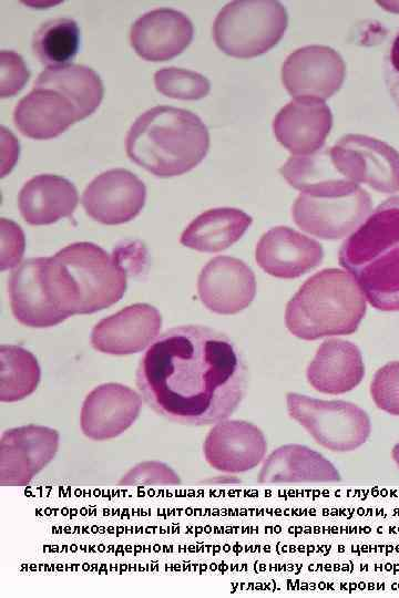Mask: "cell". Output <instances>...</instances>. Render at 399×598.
<instances>
[{"label": "cell", "instance_id": "34", "mask_svg": "<svg viewBox=\"0 0 399 598\" xmlns=\"http://www.w3.org/2000/svg\"><path fill=\"white\" fill-rule=\"evenodd\" d=\"M0 269L17 267L25 248L24 234L19 225L6 218L0 220Z\"/></svg>", "mask_w": 399, "mask_h": 598}, {"label": "cell", "instance_id": "5", "mask_svg": "<svg viewBox=\"0 0 399 598\" xmlns=\"http://www.w3.org/2000/svg\"><path fill=\"white\" fill-rule=\"evenodd\" d=\"M366 313V297L347 270L324 269L288 301L285 323L295 337L317 340L354 333Z\"/></svg>", "mask_w": 399, "mask_h": 598}, {"label": "cell", "instance_id": "2", "mask_svg": "<svg viewBox=\"0 0 399 598\" xmlns=\"http://www.w3.org/2000/svg\"><path fill=\"white\" fill-rule=\"evenodd\" d=\"M125 247L113 254L80 241L43 257L42 280L52 306L66 317L88 315L117 302L127 286Z\"/></svg>", "mask_w": 399, "mask_h": 598}, {"label": "cell", "instance_id": "29", "mask_svg": "<svg viewBox=\"0 0 399 598\" xmlns=\"http://www.w3.org/2000/svg\"><path fill=\"white\" fill-rule=\"evenodd\" d=\"M80 44V29L70 18H57L43 22L32 38V50L38 60L48 68L69 64Z\"/></svg>", "mask_w": 399, "mask_h": 598}, {"label": "cell", "instance_id": "13", "mask_svg": "<svg viewBox=\"0 0 399 598\" xmlns=\"http://www.w3.org/2000/svg\"><path fill=\"white\" fill-rule=\"evenodd\" d=\"M267 441L263 431L243 420H222L208 431L203 453L207 464L223 473H243L264 461Z\"/></svg>", "mask_w": 399, "mask_h": 598}, {"label": "cell", "instance_id": "37", "mask_svg": "<svg viewBox=\"0 0 399 598\" xmlns=\"http://www.w3.org/2000/svg\"><path fill=\"white\" fill-rule=\"evenodd\" d=\"M391 457L399 468V442L391 450Z\"/></svg>", "mask_w": 399, "mask_h": 598}, {"label": "cell", "instance_id": "27", "mask_svg": "<svg viewBox=\"0 0 399 598\" xmlns=\"http://www.w3.org/2000/svg\"><path fill=\"white\" fill-rule=\"evenodd\" d=\"M33 86L61 92L75 105L80 120L99 107L104 93L103 83L94 70L73 63L47 68L38 75Z\"/></svg>", "mask_w": 399, "mask_h": 598}, {"label": "cell", "instance_id": "11", "mask_svg": "<svg viewBox=\"0 0 399 598\" xmlns=\"http://www.w3.org/2000/svg\"><path fill=\"white\" fill-rule=\"evenodd\" d=\"M345 76L342 56L327 45L301 47L293 51L282 65V82L293 99L326 101L341 87Z\"/></svg>", "mask_w": 399, "mask_h": 598}, {"label": "cell", "instance_id": "8", "mask_svg": "<svg viewBox=\"0 0 399 598\" xmlns=\"http://www.w3.org/2000/svg\"><path fill=\"white\" fill-rule=\"evenodd\" d=\"M372 212L370 195L362 187L345 195L311 196L299 194L291 215L304 231L321 239L349 237Z\"/></svg>", "mask_w": 399, "mask_h": 598}, {"label": "cell", "instance_id": "25", "mask_svg": "<svg viewBox=\"0 0 399 598\" xmlns=\"http://www.w3.org/2000/svg\"><path fill=\"white\" fill-rule=\"evenodd\" d=\"M279 173L291 187L311 196L345 195L360 187L338 169L330 147L307 155H291Z\"/></svg>", "mask_w": 399, "mask_h": 598}, {"label": "cell", "instance_id": "12", "mask_svg": "<svg viewBox=\"0 0 399 598\" xmlns=\"http://www.w3.org/2000/svg\"><path fill=\"white\" fill-rule=\"evenodd\" d=\"M146 187L132 172L113 168L101 173L85 187L82 206L94 220L119 225L132 220L144 207Z\"/></svg>", "mask_w": 399, "mask_h": 598}, {"label": "cell", "instance_id": "28", "mask_svg": "<svg viewBox=\"0 0 399 598\" xmlns=\"http://www.w3.org/2000/svg\"><path fill=\"white\" fill-rule=\"evenodd\" d=\"M41 379L37 358L14 344L0 347V401L17 402L32 394Z\"/></svg>", "mask_w": 399, "mask_h": 598}, {"label": "cell", "instance_id": "14", "mask_svg": "<svg viewBox=\"0 0 399 598\" xmlns=\"http://www.w3.org/2000/svg\"><path fill=\"white\" fill-rule=\"evenodd\" d=\"M142 409L141 395L121 383H103L84 399L80 426L93 441L112 440L133 425Z\"/></svg>", "mask_w": 399, "mask_h": 598}, {"label": "cell", "instance_id": "21", "mask_svg": "<svg viewBox=\"0 0 399 598\" xmlns=\"http://www.w3.org/2000/svg\"><path fill=\"white\" fill-rule=\"evenodd\" d=\"M365 364L359 348L347 340H325L306 371L308 383L325 394H342L364 379Z\"/></svg>", "mask_w": 399, "mask_h": 598}, {"label": "cell", "instance_id": "23", "mask_svg": "<svg viewBox=\"0 0 399 598\" xmlns=\"http://www.w3.org/2000/svg\"><path fill=\"white\" fill-rule=\"evenodd\" d=\"M341 480L323 454L301 444H285L263 462L259 483H334Z\"/></svg>", "mask_w": 399, "mask_h": 598}, {"label": "cell", "instance_id": "26", "mask_svg": "<svg viewBox=\"0 0 399 598\" xmlns=\"http://www.w3.org/2000/svg\"><path fill=\"white\" fill-rule=\"evenodd\" d=\"M252 223V217L237 208L208 209L187 225L180 241L197 251L218 252L239 240Z\"/></svg>", "mask_w": 399, "mask_h": 598}, {"label": "cell", "instance_id": "4", "mask_svg": "<svg viewBox=\"0 0 399 598\" xmlns=\"http://www.w3.org/2000/svg\"><path fill=\"white\" fill-rule=\"evenodd\" d=\"M209 133L195 113L157 105L142 113L125 138L129 158L157 177L182 175L206 156Z\"/></svg>", "mask_w": 399, "mask_h": 598}, {"label": "cell", "instance_id": "19", "mask_svg": "<svg viewBox=\"0 0 399 598\" xmlns=\"http://www.w3.org/2000/svg\"><path fill=\"white\" fill-rule=\"evenodd\" d=\"M324 258L321 245L287 226L267 230L255 248L258 266L268 275L293 279L317 267Z\"/></svg>", "mask_w": 399, "mask_h": 598}, {"label": "cell", "instance_id": "3", "mask_svg": "<svg viewBox=\"0 0 399 598\" xmlns=\"http://www.w3.org/2000/svg\"><path fill=\"white\" fill-rule=\"evenodd\" d=\"M338 261L381 311H399V196L379 204L341 245Z\"/></svg>", "mask_w": 399, "mask_h": 598}, {"label": "cell", "instance_id": "20", "mask_svg": "<svg viewBox=\"0 0 399 598\" xmlns=\"http://www.w3.org/2000/svg\"><path fill=\"white\" fill-rule=\"evenodd\" d=\"M76 121L80 116L72 101L49 87L33 86L13 111L16 127L35 140L57 137Z\"/></svg>", "mask_w": 399, "mask_h": 598}, {"label": "cell", "instance_id": "15", "mask_svg": "<svg viewBox=\"0 0 399 598\" xmlns=\"http://www.w3.org/2000/svg\"><path fill=\"white\" fill-rule=\"evenodd\" d=\"M197 290L202 303L208 310L234 315L252 303L256 295V279L243 260L217 256L203 267Z\"/></svg>", "mask_w": 399, "mask_h": 598}, {"label": "cell", "instance_id": "31", "mask_svg": "<svg viewBox=\"0 0 399 598\" xmlns=\"http://www.w3.org/2000/svg\"><path fill=\"white\" fill-rule=\"evenodd\" d=\"M371 398L380 410L399 415V361L377 370L370 384Z\"/></svg>", "mask_w": 399, "mask_h": 598}, {"label": "cell", "instance_id": "18", "mask_svg": "<svg viewBox=\"0 0 399 598\" xmlns=\"http://www.w3.org/2000/svg\"><path fill=\"white\" fill-rule=\"evenodd\" d=\"M193 35V23L186 14L172 8H157L133 22L130 42L142 59L158 62L182 53Z\"/></svg>", "mask_w": 399, "mask_h": 598}, {"label": "cell", "instance_id": "35", "mask_svg": "<svg viewBox=\"0 0 399 598\" xmlns=\"http://www.w3.org/2000/svg\"><path fill=\"white\" fill-rule=\"evenodd\" d=\"M383 80L387 91L399 110V28L393 33L383 56Z\"/></svg>", "mask_w": 399, "mask_h": 598}, {"label": "cell", "instance_id": "22", "mask_svg": "<svg viewBox=\"0 0 399 598\" xmlns=\"http://www.w3.org/2000/svg\"><path fill=\"white\" fill-rule=\"evenodd\" d=\"M42 262L43 257L22 261L12 271L8 285L14 318L31 328L53 327L68 318L48 298L42 280Z\"/></svg>", "mask_w": 399, "mask_h": 598}, {"label": "cell", "instance_id": "10", "mask_svg": "<svg viewBox=\"0 0 399 598\" xmlns=\"http://www.w3.org/2000/svg\"><path fill=\"white\" fill-rule=\"evenodd\" d=\"M59 445V432L49 426L28 424L6 430L0 439V484H30L54 458Z\"/></svg>", "mask_w": 399, "mask_h": 598}, {"label": "cell", "instance_id": "36", "mask_svg": "<svg viewBox=\"0 0 399 598\" xmlns=\"http://www.w3.org/2000/svg\"><path fill=\"white\" fill-rule=\"evenodd\" d=\"M382 9L392 12L399 13V1H378L377 2Z\"/></svg>", "mask_w": 399, "mask_h": 598}, {"label": "cell", "instance_id": "1", "mask_svg": "<svg viewBox=\"0 0 399 598\" xmlns=\"http://www.w3.org/2000/svg\"><path fill=\"white\" fill-rule=\"evenodd\" d=\"M136 385L149 408L166 420L211 425L228 419L242 403L247 365L227 334L180 326L160 334L141 357Z\"/></svg>", "mask_w": 399, "mask_h": 598}, {"label": "cell", "instance_id": "16", "mask_svg": "<svg viewBox=\"0 0 399 598\" xmlns=\"http://www.w3.org/2000/svg\"><path fill=\"white\" fill-rule=\"evenodd\" d=\"M160 311L149 303H134L100 320L91 332L92 347L102 353L126 355L140 352L158 337Z\"/></svg>", "mask_w": 399, "mask_h": 598}, {"label": "cell", "instance_id": "17", "mask_svg": "<svg viewBox=\"0 0 399 598\" xmlns=\"http://www.w3.org/2000/svg\"><path fill=\"white\" fill-rule=\"evenodd\" d=\"M332 126V114L325 101L311 97L293 99L273 121L277 141L294 156L323 148Z\"/></svg>", "mask_w": 399, "mask_h": 598}, {"label": "cell", "instance_id": "33", "mask_svg": "<svg viewBox=\"0 0 399 598\" xmlns=\"http://www.w3.org/2000/svg\"><path fill=\"white\" fill-rule=\"evenodd\" d=\"M30 71L22 56L14 51L0 52V96L17 94L28 82Z\"/></svg>", "mask_w": 399, "mask_h": 598}, {"label": "cell", "instance_id": "30", "mask_svg": "<svg viewBox=\"0 0 399 598\" xmlns=\"http://www.w3.org/2000/svg\"><path fill=\"white\" fill-rule=\"evenodd\" d=\"M154 84L163 95L178 100H200L211 90V83L203 74L175 66L156 71Z\"/></svg>", "mask_w": 399, "mask_h": 598}, {"label": "cell", "instance_id": "24", "mask_svg": "<svg viewBox=\"0 0 399 598\" xmlns=\"http://www.w3.org/2000/svg\"><path fill=\"white\" fill-rule=\"evenodd\" d=\"M19 209L30 225H50L75 210L79 196L66 178L41 174L30 178L19 193Z\"/></svg>", "mask_w": 399, "mask_h": 598}, {"label": "cell", "instance_id": "7", "mask_svg": "<svg viewBox=\"0 0 399 598\" xmlns=\"http://www.w3.org/2000/svg\"><path fill=\"white\" fill-rule=\"evenodd\" d=\"M289 416L301 425L317 444L332 452H350L369 437L368 414L344 400H320L289 392L286 395Z\"/></svg>", "mask_w": 399, "mask_h": 598}, {"label": "cell", "instance_id": "32", "mask_svg": "<svg viewBox=\"0 0 399 598\" xmlns=\"http://www.w3.org/2000/svg\"><path fill=\"white\" fill-rule=\"evenodd\" d=\"M180 475L166 463L144 461L131 467L119 481L121 486H175Z\"/></svg>", "mask_w": 399, "mask_h": 598}, {"label": "cell", "instance_id": "6", "mask_svg": "<svg viewBox=\"0 0 399 598\" xmlns=\"http://www.w3.org/2000/svg\"><path fill=\"white\" fill-rule=\"evenodd\" d=\"M287 25V10L278 1L234 0L217 13L213 39L227 55L250 59L274 48Z\"/></svg>", "mask_w": 399, "mask_h": 598}, {"label": "cell", "instance_id": "9", "mask_svg": "<svg viewBox=\"0 0 399 598\" xmlns=\"http://www.w3.org/2000/svg\"><path fill=\"white\" fill-rule=\"evenodd\" d=\"M338 169L356 184L392 194L399 192V153L386 142L364 134H346L330 147Z\"/></svg>", "mask_w": 399, "mask_h": 598}]
</instances>
